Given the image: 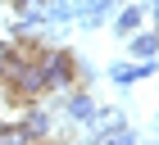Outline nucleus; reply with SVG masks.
Wrapping results in <instances>:
<instances>
[{
	"label": "nucleus",
	"mask_w": 159,
	"mask_h": 145,
	"mask_svg": "<svg viewBox=\"0 0 159 145\" xmlns=\"http://www.w3.org/2000/svg\"><path fill=\"white\" fill-rule=\"evenodd\" d=\"M37 64H41V72H46V86L50 91H73V82H77V55L73 50H41L37 55Z\"/></svg>",
	"instance_id": "1"
},
{
	"label": "nucleus",
	"mask_w": 159,
	"mask_h": 145,
	"mask_svg": "<svg viewBox=\"0 0 159 145\" xmlns=\"http://www.w3.org/2000/svg\"><path fill=\"white\" fill-rule=\"evenodd\" d=\"M150 72H159L155 59H136V64H114L109 77H114V86H132V82H141V77H150Z\"/></svg>",
	"instance_id": "2"
},
{
	"label": "nucleus",
	"mask_w": 159,
	"mask_h": 145,
	"mask_svg": "<svg viewBox=\"0 0 159 145\" xmlns=\"http://www.w3.org/2000/svg\"><path fill=\"white\" fill-rule=\"evenodd\" d=\"M64 113H68V118L73 122H96V100L86 95V91H73V95H68V104H64Z\"/></svg>",
	"instance_id": "3"
},
{
	"label": "nucleus",
	"mask_w": 159,
	"mask_h": 145,
	"mask_svg": "<svg viewBox=\"0 0 159 145\" xmlns=\"http://www.w3.org/2000/svg\"><path fill=\"white\" fill-rule=\"evenodd\" d=\"M155 50H159L155 27H150V32H146V27H136V32H132V55H136V59H155Z\"/></svg>",
	"instance_id": "4"
},
{
	"label": "nucleus",
	"mask_w": 159,
	"mask_h": 145,
	"mask_svg": "<svg viewBox=\"0 0 159 145\" xmlns=\"http://www.w3.org/2000/svg\"><path fill=\"white\" fill-rule=\"evenodd\" d=\"M141 18H146V14L136 9V5H127V9H118V14H114V36H132L136 27H141Z\"/></svg>",
	"instance_id": "5"
},
{
	"label": "nucleus",
	"mask_w": 159,
	"mask_h": 145,
	"mask_svg": "<svg viewBox=\"0 0 159 145\" xmlns=\"http://www.w3.org/2000/svg\"><path fill=\"white\" fill-rule=\"evenodd\" d=\"M109 9H118V0H86V9L77 14V18H82V27H100V18Z\"/></svg>",
	"instance_id": "6"
},
{
	"label": "nucleus",
	"mask_w": 159,
	"mask_h": 145,
	"mask_svg": "<svg viewBox=\"0 0 159 145\" xmlns=\"http://www.w3.org/2000/svg\"><path fill=\"white\" fill-rule=\"evenodd\" d=\"M27 141H37L27 122H14V127H5V122H0V145H27Z\"/></svg>",
	"instance_id": "7"
},
{
	"label": "nucleus",
	"mask_w": 159,
	"mask_h": 145,
	"mask_svg": "<svg viewBox=\"0 0 159 145\" xmlns=\"http://www.w3.org/2000/svg\"><path fill=\"white\" fill-rule=\"evenodd\" d=\"M23 122L32 127V136H46L50 132V113H41L37 104H23Z\"/></svg>",
	"instance_id": "8"
},
{
	"label": "nucleus",
	"mask_w": 159,
	"mask_h": 145,
	"mask_svg": "<svg viewBox=\"0 0 159 145\" xmlns=\"http://www.w3.org/2000/svg\"><path fill=\"white\" fill-rule=\"evenodd\" d=\"M155 36H159V23H155Z\"/></svg>",
	"instance_id": "9"
}]
</instances>
